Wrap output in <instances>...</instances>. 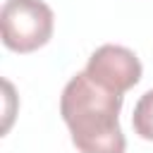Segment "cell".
<instances>
[{
    "instance_id": "1",
    "label": "cell",
    "mask_w": 153,
    "mask_h": 153,
    "mask_svg": "<svg viewBox=\"0 0 153 153\" xmlns=\"http://www.w3.org/2000/svg\"><path fill=\"white\" fill-rule=\"evenodd\" d=\"M120 108L122 96L96 84L86 72L72 76L60 96V115L79 153H124Z\"/></svg>"
},
{
    "instance_id": "2",
    "label": "cell",
    "mask_w": 153,
    "mask_h": 153,
    "mask_svg": "<svg viewBox=\"0 0 153 153\" xmlns=\"http://www.w3.org/2000/svg\"><path fill=\"white\" fill-rule=\"evenodd\" d=\"M53 10L43 0H5L0 12L2 43L14 53H33L53 36Z\"/></svg>"
},
{
    "instance_id": "3",
    "label": "cell",
    "mask_w": 153,
    "mask_h": 153,
    "mask_svg": "<svg viewBox=\"0 0 153 153\" xmlns=\"http://www.w3.org/2000/svg\"><path fill=\"white\" fill-rule=\"evenodd\" d=\"M84 72L96 84H100L108 91H115V93L122 96L124 91H129L131 86L139 84L141 62L129 48L105 43V45H100L91 53Z\"/></svg>"
},
{
    "instance_id": "4",
    "label": "cell",
    "mask_w": 153,
    "mask_h": 153,
    "mask_svg": "<svg viewBox=\"0 0 153 153\" xmlns=\"http://www.w3.org/2000/svg\"><path fill=\"white\" fill-rule=\"evenodd\" d=\"M131 127L134 131L146 139V141H153V88L146 91L139 103L134 105V115H131Z\"/></svg>"
}]
</instances>
